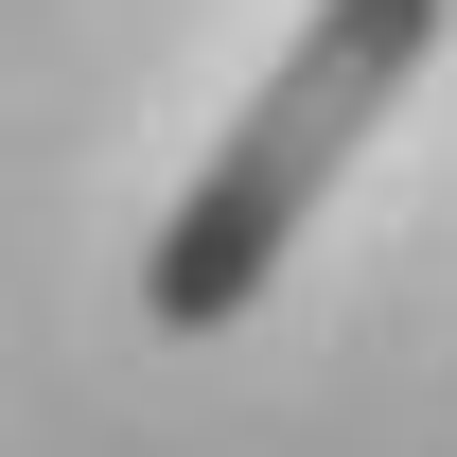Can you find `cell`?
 <instances>
[{"label":"cell","mask_w":457,"mask_h":457,"mask_svg":"<svg viewBox=\"0 0 457 457\" xmlns=\"http://www.w3.org/2000/svg\"><path fill=\"white\" fill-rule=\"evenodd\" d=\"M422 54H440V0H317V18H299V54L246 88V123L212 141V176L159 212V264H141L159 335H228V317L299 264L317 194H335L352 141L422 88Z\"/></svg>","instance_id":"cell-1"}]
</instances>
